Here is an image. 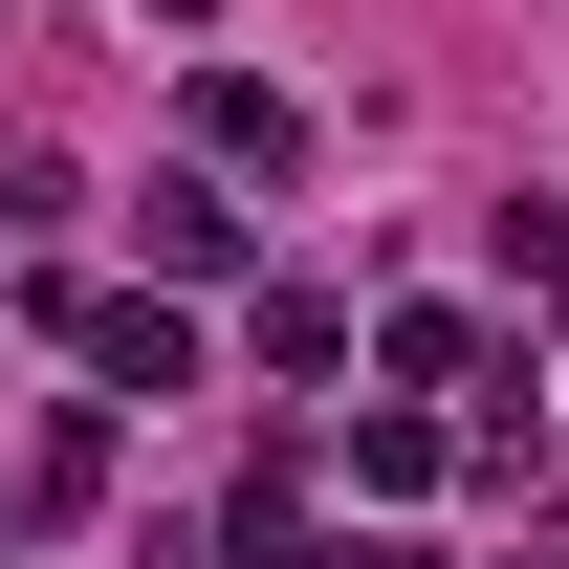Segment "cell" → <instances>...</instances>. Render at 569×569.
I'll return each instance as SVG.
<instances>
[{"label": "cell", "instance_id": "1", "mask_svg": "<svg viewBox=\"0 0 569 569\" xmlns=\"http://www.w3.org/2000/svg\"><path fill=\"white\" fill-rule=\"evenodd\" d=\"M44 329H67L110 395H198V307H176V284H110V307H88V284H44Z\"/></svg>", "mask_w": 569, "mask_h": 569}, {"label": "cell", "instance_id": "2", "mask_svg": "<svg viewBox=\"0 0 569 569\" xmlns=\"http://www.w3.org/2000/svg\"><path fill=\"white\" fill-rule=\"evenodd\" d=\"M176 132H198L219 176H307V110H284L263 67H198V88H176Z\"/></svg>", "mask_w": 569, "mask_h": 569}, {"label": "cell", "instance_id": "3", "mask_svg": "<svg viewBox=\"0 0 569 569\" xmlns=\"http://www.w3.org/2000/svg\"><path fill=\"white\" fill-rule=\"evenodd\" d=\"M88 482H110V417H44L22 460H0V548H44V526H67Z\"/></svg>", "mask_w": 569, "mask_h": 569}, {"label": "cell", "instance_id": "4", "mask_svg": "<svg viewBox=\"0 0 569 569\" xmlns=\"http://www.w3.org/2000/svg\"><path fill=\"white\" fill-rule=\"evenodd\" d=\"M132 241H153V284H219V263H241V198H219V176H153Z\"/></svg>", "mask_w": 569, "mask_h": 569}, {"label": "cell", "instance_id": "5", "mask_svg": "<svg viewBox=\"0 0 569 569\" xmlns=\"http://www.w3.org/2000/svg\"><path fill=\"white\" fill-rule=\"evenodd\" d=\"M372 372H395V395H460V372H482V329H460V307H395V329H372Z\"/></svg>", "mask_w": 569, "mask_h": 569}, {"label": "cell", "instance_id": "6", "mask_svg": "<svg viewBox=\"0 0 569 569\" xmlns=\"http://www.w3.org/2000/svg\"><path fill=\"white\" fill-rule=\"evenodd\" d=\"M219 548H241V569H307V548H329V526H307V482H284V460H263V482L219 503Z\"/></svg>", "mask_w": 569, "mask_h": 569}, {"label": "cell", "instance_id": "7", "mask_svg": "<svg viewBox=\"0 0 569 569\" xmlns=\"http://www.w3.org/2000/svg\"><path fill=\"white\" fill-rule=\"evenodd\" d=\"M263 372H351V307L329 284H263Z\"/></svg>", "mask_w": 569, "mask_h": 569}, {"label": "cell", "instance_id": "8", "mask_svg": "<svg viewBox=\"0 0 569 569\" xmlns=\"http://www.w3.org/2000/svg\"><path fill=\"white\" fill-rule=\"evenodd\" d=\"M503 263H526V284L569 307V198H526V219H503Z\"/></svg>", "mask_w": 569, "mask_h": 569}, {"label": "cell", "instance_id": "9", "mask_svg": "<svg viewBox=\"0 0 569 569\" xmlns=\"http://www.w3.org/2000/svg\"><path fill=\"white\" fill-rule=\"evenodd\" d=\"M307 569H438V548H417V526H329Z\"/></svg>", "mask_w": 569, "mask_h": 569}, {"label": "cell", "instance_id": "10", "mask_svg": "<svg viewBox=\"0 0 569 569\" xmlns=\"http://www.w3.org/2000/svg\"><path fill=\"white\" fill-rule=\"evenodd\" d=\"M153 22H198V0H153Z\"/></svg>", "mask_w": 569, "mask_h": 569}]
</instances>
